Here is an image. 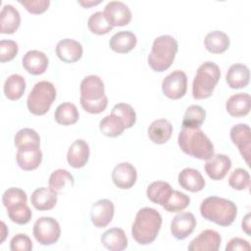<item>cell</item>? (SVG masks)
<instances>
[{"instance_id": "6da1fadb", "label": "cell", "mask_w": 251, "mask_h": 251, "mask_svg": "<svg viewBox=\"0 0 251 251\" xmlns=\"http://www.w3.org/2000/svg\"><path fill=\"white\" fill-rule=\"evenodd\" d=\"M161 226L160 213L153 208L144 207L135 216L131 227L132 237L138 244L147 245L156 239Z\"/></svg>"}, {"instance_id": "7a4b0ae2", "label": "cell", "mask_w": 251, "mask_h": 251, "mask_svg": "<svg viewBox=\"0 0 251 251\" xmlns=\"http://www.w3.org/2000/svg\"><path fill=\"white\" fill-rule=\"evenodd\" d=\"M177 143L181 151L200 160H209L214 155V145L200 128L182 127Z\"/></svg>"}, {"instance_id": "3957f363", "label": "cell", "mask_w": 251, "mask_h": 251, "mask_svg": "<svg viewBox=\"0 0 251 251\" xmlns=\"http://www.w3.org/2000/svg\"><path fill=\"white\" fill-rule=\"evenodd\" d=\"M80 105L89 114L102 113L107 105L105 86L102 79L95 75L85 76L80 83Z\"/></svg>"}, {"instance_id": "277c9868", "label": "cell", "mask_w": 251, "mask_h": 251, "mask_svg": "<svg viewBox=\"0 0 251 251\" xmlns=\"http://www.w3.org/2000/svg\"><path fill=\"white\" fill-rule=\"evenodd\" d=\"M200 213L207 221L222 226H228L236 218L237 207L230 200L218 196H210L202 201Z\"/></svg>"}, {"instance_id": "5b68a950", "label": "cell", "mask_w": 251, "mask_h": 251, "mask_svg": "<svg viewBox=\"0 0 251 251\" xmlns=\"http://www.w3.org/2000/svg\"><path fill=\"white\" fill-rule=\"evenodd\" d=\"M177 41L171 35H161L155 38L148 56V65L155 72H164L173 64L177 52Z\"/></svg>"}, {"instance_id": "8992f818", "label": "cell", "mask_w": 251, "mask_h": 251, "mask_svg": "<svg viewBox=\"0 0 251 251\" xmlns=\"http://www.w3.org/2000/svg\"><path fill=\"white\" fill-rule=\"evenodd\" d=\"M221 77V71L214 62H205L197 70L192 83V96L195 99H205L213 94L215 86Z\"/></svg>"}, {"instance_id": "52a82bcc", "label": "cell", "mask_w": 251, "mask_h": 251, "mask_svg": "<svg viewBox=\"0 0 251 251\" xmlns=\"http://www.w3.org/2000/svg\"><path fill=\"white\" fill-rule=\"evenodd\" d=\"M56 98V88L54 84L47 80H41L33 86L26 100L29 112L35 116L46 114Z\"/></svg>"}, {"instance_id": "ba28073f", "label": "cell", "mask_w": 251, "mask_h": 251, "mask_svg": "<svg viewBox=\"0 0 251 251\" xmlns=\"http://www.w3.org/2000/svg\"><path fill=\"white\" fill-rule=\"evenodd\" d=\"M33 235L42 245H51L59 239L61 227L59 223L51 217H41L33 225Z\"/></svg>"}, {"instance_id": "9c48e42d", "label": "cell", "mask_w": 251, "mask_h": 251, "mask_svg": "<svg viewBox=\"0 0 251 251\" xmlns=\"http://www.w3.org/2000/svg\"><path fill=\"white\" fill-rule=\"evenodd\" d=\"M187 88V77L180 70L174 71L162 81V91L170 99H179L184 96Z\"/></svg>"}, {"instance_id": "30bf717a", "label": "cell", "mask_w": 251, "mask_h": 251, "mask_svg": "<svg viewBox=\"0 0 251 251\" xmlns=\"http://www.w3.org/2000/svg\"><path fill=\"white\" fill-rule=\"evenodd\" d=\"M104 15L108 23L114 26H123L127 25L131 20L129 8L121 1H111L104 9Z\"/></svg>"}, {"instance_id": "8fae6325", "label": "cell", "mask_w": 251, "mask_h": 251, "mask_svg": "<svg viewBox=\"0 0 251 251\" xmlns=\"http://www.w3.org/2000/svg\"><path fill=\"white\" fill-rule=\"evenodd\" d=\"M230 138L233 144L237 146L245 162L249 164L251 149V131L249 126L246 124H238L232 126L230 129Z\"/></svg>"}, {"instance_id": "7c38bea8", "label": "cell", "mask_w": 251, "mask_h": 251, "mask_svg": "<svg viewBox=\"0 0 251 251\" xmlns=\"http://www.w3.org/2000/svg\"><path fill=\"white\" fill-rule=\"evenodd\" d=\"M115 207L109 199H101L95 202L91 207L90 218L96 227H105L113 220Z\"/></svg>"}, {"instance_id": "4fadbf2b", "label": "cell", "mask_w": 251, "mask_h": 251, "mask_svg": "<svg viewBox=\"0 0 251 251\" xmlns=\"http://www.w3.org/2000/svg\"><path fill=\"white\" fill-rule=\"evenodd\" d=\"M222 243L220 233L213 229H205L188 245L189 251H217Z\"/></svg>"}, {"instance_id": "5bb4252c", "label": "cell", "mask_w": 251, "mask_h": 251, "mask_svg": "<svg viewBox=\"0 0 251 251\" xmlns=\"http://www.w3.org/2000/svg\"><path fill=\"white\" fill-rule=\"evenodd\" d=\"M196 226V220L193 214L184 212L176 215L171 223V232L176 239H184L189 236Z\"/></svg>"}, {"instance_id": "9a60e30c", "label": "cell", "mask_w": 251, "mask_h": 251, "mask_svg": "<svg viewBox=\"0 0 251 251\" xmlns=\"http://www.w3.org/2000/svg\"><path fill=\"white\" fill-rule=\"evenodd\" d=\"M136 178L137 173L135 168L127 162H123L117 165L112 172L113 182L121 189H128L133 186Z\"/></svg>"}, {"instance_id": "2e32d148", "label": "cell", "mask_w": 251, "mask_h": 251, "mask_svg": "<svg viewBox=\"0 0 251 251\" xmlns=\"http://www.w3.org/2000/svg\"><path fill=\"white\" fill-rule=\"evenodd\" d=\"M231 168L230 159L225 154L213 155L205 164V172L214 180L223 179Z\"/></svg>"}, {"instance_id": "e0dca14e", "label": "cell", "mask_w": 251, "mask_h": 251, "mask_svg": "<svg viewBox=\"0 0 251 251\" xmlns=\"http://www.w3.org/2000/svg\"><path fill=\"white\" fill-rule=\"evenodd\" d=\"M19 167L24 171H32L38 168L42 161L39 146H27L18 149L16 155Z\"/></svg>"}, {"instance_id": "ac0fdd59", "label": "cell", "mask_w": 251, "mask_h": 251, "mask_svg": "<svg viewBox=\"0 0 251 251\" xmlns=\"http://www.w3.org/2000/svg\"><path fill=\"white\" fill-rule=\"evenodd\" d=\"M82 46L78 41L71 38L60 40L56 46V54L65 63H75L82 56Z\"/></svg>"}, {"instance_id": "d6986e66", "label": "cell", "mask_w": 251, "mask_h": 251, "mask_svg": "<svg viewBox=\"0 0 251 251\" xmlns=\"http://www.w3.org/2000/svg\"><path fill=\"white\" fill-rule=\"evenodd\" d=\"M48 64L49 61L47 56L38 50L27 51L23 57V66L25 70L33 75L43 74L46 71Z\"/></svg>"}, {"instance_id": "ffe728a7", "label": "cell", "mask_w": 251, "mask_h": 251, "mask_svg": "<svg viewBox=\"0 0 251 251\" xmlns=\"http://www.w3.org/2000/svg\"><path fill=\"white\" fill-rule=\"evenodd\" d=\"M89 158V146L82 139L75 140L69 147L67 160L71 167L75 169L82 168Z\"/></svg>"}, {"instance_id": "44dd1931", "label": "cell", "mask_w": 251, "mask_h": 251, "mask_svg": "<svg viewBox=\"0 0 251 251\" xmlns=\"http://www.w3.org/2000/svg\"><path fill=\"white\" fill-rule=\"evenodd\" d=\"M179 185L190 192H198L205 186V179L201 173L192 168H185L179 174L177 177Z\"/></svg>"}, {"instance_id": "7402d4cb", "label": "cell", "mask_w": 251, "mask_h": 251, "mask_svg": "<svg viewBox=\"0 0 251 251\" xmlns=\"http://www.w3.org/2000/svg\"><path fill=\"white\" fill-rule=\"evenodd\" d=\"M30 202L38 211L51 210L57 203V193L50 187H39L32 192Z\"/></svg>"}, {"instance_id": "603a6c76", "label": "cell", "mask_w": 251, "mask_h": 251, "mask_svg": "<svg viewBox=\"0 0 251 251\" xmlns=\"http://www.w3.org/2000/svg\"><path fill=\"white\" fill-rule=\"evenodd\" d=\"M249 68L244 64H233L227 70L226 80L229 87L233 89L243 88L249 83Z\"/></svg>"}, {"instance_id": "cb8c5ba5", "label": "cell", "mask_w": 251, "mask_h": 251, "mask_svg": "<svg viewBox=\"0 0 251 251\" xmlns=\"http://www.w3.org/2000/svg\"><path fill=\"white\" fill-rule=\"evenodd\" d=\"M0 32L4 34L14 33L20 26L21 16L19 11L12 5H4L0 14Z\"/></svg>"}, {"instance_id": "d4e9b609", "label": "cell", "mask_w": 251, "mask_h": 251, "mask_svg": "<svg viewBox=\"0 0 251 251\" xmlns=\"http://www.w3.org/2000/svg\"><path fill=\"white\" fill-rule=\"evenodd\" d=\"M101 243L111 251H122L127 246V237L119 227H112L101 235Z\"/></svg>"}, {"instance_id": "484cf974", "label": "cell", "mask_w": 251, "mask_h": 251, "mask_svg": "<svg viewBox=\"0 0 251 251\" xmlns=\"http://www.w3.org/2000/svg\"><path fill=\"white\" fill-rule=\"evenodd\" d=\"M250 95L248 93H236L227 99L226 109L230 116L240 118L250 112Z\"/></svg>"}, {"instance_id": "4316f807", "label": "cell", "mask_w": 251, "mask_h": 251, "mask_svg": "<svg viewBox=\"0 0 251 251\" xmlns=\"http://www.w3.org/2000/svg\"><path fill=\"white\" fill-rule=\"evenodd\" d=\"M173 132L172 124L166 119H159L152 122L148 127V136L153 143H166Z\"/></svg>"}, {"instance_id": "83f0119b", "label": "cell", "mask_w": 251, "mask_h": 251, "mask_svg": "<svg viewBox=\"0 0 251 251\" xmlns=\"http://www.w3.org/2000/svg\"><path fill=\"white\" fill-rule=\"evenodd\" d=\"M137 39L133 32L129 30H122L115 33L109 42L110 48L120 54L131 51L136 45Z\"/></svg>"}, {"instance_id": "f1b7e54d", "label": "cell", "mask_w": 251, "mask_h": 251, "mask_svg": "<svg viewBox=\"0 0 251 251\" xmlns=\"http://www.w3.org/2000/svg\"><path fill=\"white\" fill-rule=\"evenodd\" d=\"M48 183L49 187L59 194L72 188L75 184V178L69 171L65 169H58L51 174Z\"/></svg>"}, {"instance_id": "f546056e", "label": "cell", "mask_w": 251, "mask_h": 251, "mask_svg": "<svg viewBox=\"0 0 251 251\" xmlns=\"http://www.w3.org/2000/svg\"><path fill=\"white\" fill-rule=\"evenodd\" d=\"M172 192L173 188L168 182L157 180L148 185L146 195L151 202L164 206Z\"/></svg>"}, {"instance_id": "4dcf8cb0", "label": "cell", "mask_w": 251, "mask_h": 251, "mask_svg": "<svg viewBox=\"0 0 251 251\" xmlns=\"http://www.w3.org/2000/svg\"><path fill=\"white\" fill-rule=\"evenodd\" d=\"M204 45L207 51L213 54H220L225 52L229 46V37L226 33L214 30L209 32L204 39Z\"/></svg>"}, {"instance_id": "1f68e13d", "label": "cell", "mask_w": 251, "mask_h": 251, "mask_svg": "<svg viewBox=\"0 0 251 251\" xmlns=\"http://www.w3.org/2000/svg\"><path fill=\"white\" fill-rule=\"evenodd\" d=\"M4 94L10 100L20 99L25 90V80L23 75L14 74L8 76L4 82Z\"/></svg>"}, {"instance_id": "d6a6232c", "label": "cell", "mask_w": 251, "mask_h": 251, "mask_svg": "<svg viewBox=\"0 0 251 251\" xmlns=\"http://www.w3.org/2000/svg\"><path fill=\"white\" fill-rule=\"evenodd\" d=\"M99 128L105 136L117 137L123 133L126 126L120 117L111 113L100 121Z\"/></svg>"}, {"instance_id": "836d02e7", "label": "cell", "mask_w": 251, "mask_h": 251, "mask_svg": "<svg viewBox=\"0 0 251 251\" xmlns=\"http://www.w3.org/2000/svg\"><path fill=\"white\" fill-rule=\"evenodd\" d=\"M54 118L56 122L63 126H71L77 122L79 118L78 111L75 104L66 102L60 104L54 113Z\"/></svg>"}, {"instance_id": "e575fe53", "label": "cell", "mask_w": 251, "mask_h": 251, "mask_svg": "<svg viewBox=\"0 0 251 251\" xmlns=\"http://www.w3.org/2000/svg\"><path fill=\"white\" fill-rule=\"evenodd\" d=\"M205 118L206 112L201 106L191 105L184 113L181 126L186 128H200Z\"/></svg>"}, {"instance_id": "d590c367", "label": "cell", "mask_w": 251, "mask_h": 251, "mask_svg": "<svg viewBox=\"0 0 251 251\" xmlns=\"http://www.w3.org/2000/svg\"><path fill=\"white\" fill-rule=\"evenodd\" d=\"M87 26L92 33L102 35L113 29V26L108 23L103 12L98 11L93 13L87 21Z\"/></svg>"}, {"instance_id": "8d00e7d4", "label": "cell", "mask_w": 251, "mask_h": 251, "mask_svg": "<svg viewBox=\"0 0 251 251\" xmlns=\"http://www.w3.org/2000/svg\"><path fill=\"white\" fill-rule=\"evenodd\" d=\"M14 143L18 148L27 146H39L40 137L38 133L32 128H22L20 129L14 138Z\"/></svg>"}, {"instance_id": "74e56055", "label": "cell", "mask_w": 251, "mask_h": 251, "mask_svg": "<svg viewBox=\"0 0 251 251\" xmlns=\"http://www.w3.org/2000/svg\"><path fill=\"white\" fill-rule=\"evenodd\" d=\"M189 203L190 198L186 194L173 189L172 194L170 195L167 202L164 204L163 208L168 212L177 213L185 209L189 205Z\"/></svg>"}, {"instance_id": "f35d334b", "label": "cell", "mask_w": 251, "mask_h": 251, "mask_svg": "<svg viewBox=\"0 0 251 251\" xmlns=\"http://www.w3.org/2000/svg\"><path fill=\"white\" fill-rule=\"evenodd\" d=\"M7 212L9 219L18 225L27 224L32 216L31 211L26 203H22L9 207L7 208Z\"/></svg>"}, {"instance_id": "ab89813d", "label": "cell", "mask_w": 251, "mask_h": 251, "mask_svg": "<svg viewBox=\"0 0 251 251\" xmlns=\"http://www.w3.org/2000/svg\"><path fill=\"white\" fill-rule=\"evenodd\" d=\"M112 114L117 115L124 122L126 128L131 127L136 121V114L133 108L126 103L116 104L112 109Z\"/></svg>"}, {"instance_id": "60d3db41", "label": "cell", "mask_w": 251, "mask_h": 251, "mask_svg": "<svg viewBox=\"0 0 251 251\" xmlns=\"http://www.w3.org/2000/svg\"><path fill=\"white\" fill-rule=\"evenodd\" d=\"M2 202L6 209L14 205L26 203L27 202L26 193L19 187H10L3 193Z\"/></svg>"}, {"instance_id": "b9f144b4", "label": "cell", "mask_w": 251, "mask_h": 251, "mask_svg": "<svg viewBox=\"0 0 251 251\" xmlns=\"http://www.w3.org/2000/svg\"><path fill=\"white\" fill-rule=\"evenodd\" d=\"M228 184L236 190H243L250 185L249 173L241 168L235 169L228 177Z\"/></svg>"}, {"instance_id": "7bdbcfd3", "label": "cell", "mask_w": 251, "mask_h": 251, "mask_svg": "<svg viewBox=\"0 0 251 251\" xmlns=\"http://www.w3.org/2000/svg\"><path fill=\"white\" fill-rule=\"evenodd\" d=\"M18 44L13 40L2 39L0 41V62H10L18 54Z\"/></svg>"}, {"instance_id": "ee69618b", "label": "cell", "mask_w": 251, "mask_h": 251, "mask_svg": "<svg viewBox=\"0 0 251 251\" xmlns=\"http://www.w3.org/2000/svg\"><path fill=\"white\" fill-rule=\"evenodd\" d=\"M12 251H29L32 249V241L25 233H18L12 237L10 242Z\"/></svg>"}, {"instance_id": "f6af8a7d", "label": "cell", "mask_w": 251, "mask_h": 251, "mask_svg": "<svg viewBox=\"0 0 251 251\" xmlns=\"http://www.w3.org/2000/svg\"><path fill=\"white\" fill-rule=\"evenodd\" d=\"M19 3L23 5L27 12L34 15L45 12L50 5L49 0H20Z\"/></svg>"}, {"instance_id": "bcb514c9", "label": "cell", "mask_w": 251, "mask_h": 251, "mask_svg": "<svg viewBox=\"0 0 251 251\" xmlns=\"http://www.w3.org/2000/svg\"><path fill=\"white\" fill-rule=\"evenodd\" d=\"M234 250H250V244L247 240L240 237L231 238L226 246V251Z\"/></svg>"}, {"instance_id": "7dc6e473", "label": "cell", "mask_w": 251, "mask_h": 251, "mask_svg": "<svg viewBox=\"0 0 251 251\" xmlns=\"http://www.w3.org/2000/svg\"><path fill=\"white\" fill-rule=\"evenodd\" d=\"M250 214H247L242 221V229L249 235L250 234Z\"/></svg>"}, {"instance_id": "c3c4849f", "label": "cell", "mask_w": 251, "mask_h": 251, "mask_svg": "<svg viewBox=\"0 0 251 251\" xmlns=\"http://www.w3.org/2000/svg\"><path fill=\"white\" fill-rule=\"evenodd\" d=\"M101 1H86V2H84V1H78V4H80L81 6H83V7H90V6H95V5H97V4H99Z\"/></svg>"}, {"instance_id": "681fc988", "label": "cell", "mask_w": 251, "mask_h": 251, "mask_svg": "<svg viewBox=\"0 0 251 251\" xmlns=\"http://www.w3.org/2000/svg\"><path fill=\"white\" fill-rule=\"evenodd\" d=\"M1 226H2V238H1V242H3V241L5 240V237H6L7 233H8V231L5 232V230H6V226H5V224H4L3 222H1Z\"/></svg>"}]
</instances>
